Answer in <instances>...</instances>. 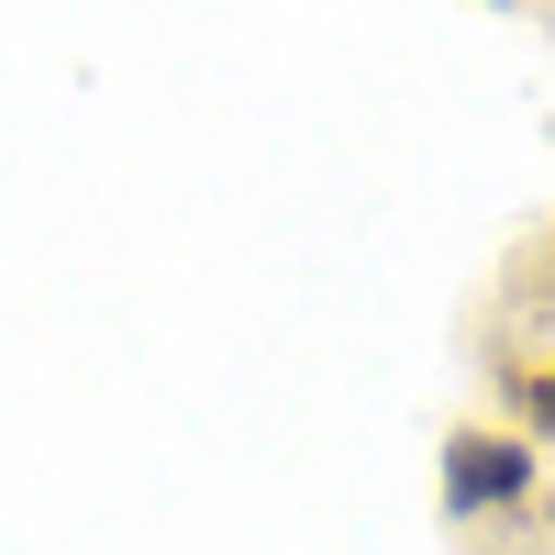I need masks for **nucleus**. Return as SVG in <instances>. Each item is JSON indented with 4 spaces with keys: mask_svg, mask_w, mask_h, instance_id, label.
I'll return each mask as SVG.
<instances>
[{
    "mask_svg": "<svg viewBox=\"0 0 555 555\" xmlns=\"http://www.w3.org/2000/svg\"><path fill=\"white\" fill-rule=\"evenodd\" d=\"M522 500H533V434H489V423L444 434V522H489Z\"/></svg>",
    "mask_w": 555,
    "mask_h": 555,
    "instance_id": "f257e3e1",
    "label": "nucleus"
},
{
    "mask_svg": "<svg viewBox=\"0 0 555 555\" xmlns=\"http://www.w3.org/2000/svg\"><path fill=\"white\" fill-rule=\"evenodd\" d=\"M522 423L555 434V366H533V378H522Z\"/></svg>",
    "mask_w": 555,
    "mask_h": 555,
    "instance_id": "f03ea898",
    "label": "nucleus"
}]
</instances>
